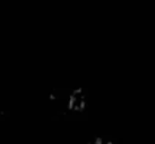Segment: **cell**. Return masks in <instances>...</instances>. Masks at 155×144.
<instances>
[{
  "mask_svg": "<svg viewBox=\"0 0 155 144\" xmlns=\"http://www.w3.org/2000/svg\"><path fill=\"white\" fill-rule=\"evenodd\" d=\"M90 104V93L84 87H77L70 90L66 99V108L73 113H83Z\"/></svg>",
  "mask_w": 155,
  "mask_h": 144,
  "instance_id": "cell-1",
  "label": "cell"
}]
</instances>
